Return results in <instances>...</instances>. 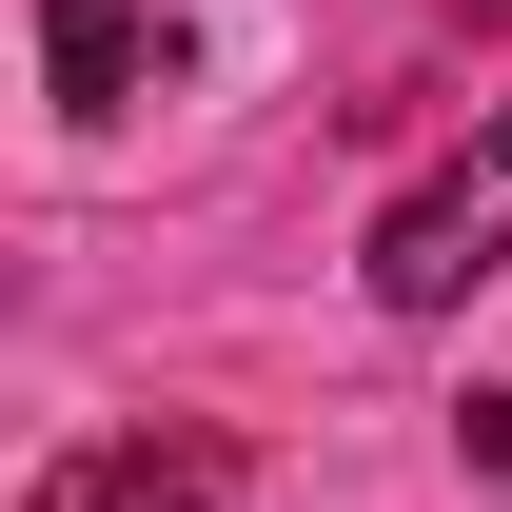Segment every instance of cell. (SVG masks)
Instances as JSON below:
<instances>
[{
    "label": "cell",
    "mask_w": 512,
    "mask_h": 512,
    "mask_svg": "<svg viewBox=\"0 0 512 512\" xmlns=\"http://www.w3.org/2000/svg\"><path fill=\"white\" fill-rule=\"evenodd\" d=\"M20 512H237V453L217 434H99V453H60Z\"/></svg>",
    "instance_id": "2"
},
{
    "label": "cell",
    "mask_w": 512,
    "mask_h": 512,
    "mask_svg": "<svg viewBox=\"0 0 512 512\" xmlns=\"http://www.w3.org/2000/svg\"><path fill=\"white\" fill-rule=\"evenodd\" d=\"M473 276H512V99H493V119H473L434 178L375 217V316H453Z\"/></svg>",
    "instance_id": "1"
},
{
    "label": "cell",
    "mask_w": 512,
    "mask_h": 512,
    "mask_svg": "<svg viewBox=\"0 0 512 512\" xmlns=\"http://www.w3.org/2000/svg\"><path fill=\"white\" fill-rule=\"evenodd\" d=\"M40 79H60V119H138V99L178 79V40H158L138 0H40Z\"/></svg>",
    "instance_id": "3"
},
{
    "label": "cell",
    "mask_w": 512,
    "mask_h": 512,
    "mask_svg": "<svg viewBox=\"0 0 512 512\" xmlns=\"http://www.w3.org/2000/svg\"><path fill=\"white\" fill-rule=\"evenodd\" d=\"M473 20H512V0H473Z\"/></svg>",
    "instance_id": "4"
}]
</instances>
